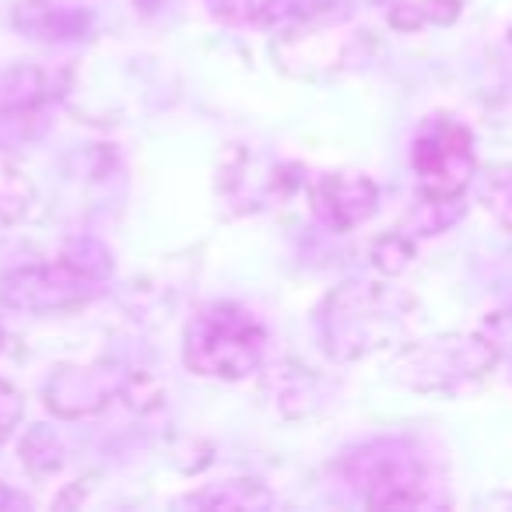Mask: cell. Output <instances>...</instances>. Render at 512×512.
<instances>
[{"mask_svg": "<svg viewBox=\"0 0 512 512\" xmlns=\"http://www.w3.org/2000/svg\"><path fill=\"white\" fill-rule=\"evenodd\" d=\"M463 0H386V18L393 29H425V25H449L460 15Z\"/></svg>", "mask_w": 512, "mask_h": 512, "instance_id": "cell-3", "label": "cell"}, {"mask_svg": "<svg viewBox=\"0 0 512 512\" xmlns=\"http://www.w3.org/2000/svg\"><path fill=\"white\" fill-rule=\"evenodd\" d=\"M481 200L498 218V225H505L512 232V165H498V169H491L484 176Z\"/></svg>", "mask_w": 512, "mask_h": 512, "instance_id": "cell-4", "label": "cell"}, {"mask_svg": "<svg viewBox=\"0 0 512 512\" xmlns=\"http://www.w3.org/2000/svg\"><path fill=\"white\" fill-rule=\"evenodd\" d=\"M414 169L432 200H456L474 179V141L460 123L439 120L414 144Z\"/></svg>", "mask_w": 512, "mask_h": 512, "instance_id": "cell-1", "label": "cell"}, {"mask_svg": "<svg viewBox=\"0 0 512 512\" xmlns=\"http://www.w3.org/2000/svg\"><path fill=\"white\" fill-rule=\"evenodd\" d=\"M260 355V330L239 313H207L190 330V365L211 376H242L256 365Z\"/></svg>", "mask_w": 512, "mask_h": 512, "instance_id": "cell-2", "label": "cell"}]
</instances>
